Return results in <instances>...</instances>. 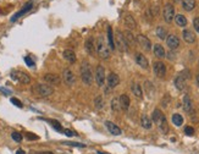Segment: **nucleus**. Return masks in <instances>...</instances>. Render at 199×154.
<instances>
[{"label":"nucleus","instance_id":"f257e3e1","mask_svg":"<svg viewBox=\"0 0 199 154\" xmlns=\"http://www.w3.org/2000/svg\"><path fill=\"white\" fill-rule=\"evenodd\" d=\"M153 121L158 125L159 127V130H160L161 133L166 135L167 131H169V126H167V120L165 118V115L163 114L161 110H159V109H155L153 111Z\"/></svg>","mask_w":199,"mask_h":154},{"label":"nucleus","instance_id":"f03ea898","mask_svg":"<svg viewBox=\"0 0 199 154\" xmlns=\"http://www.w3.org/2000/svg\"><path fill=\"white\" fill-rule=\"evenodd\" d=\"M95 48H97V53H98L99 58L105 59V60H108L110 58V48L107 44V42H105V38L103 36L98 37L97 43H95Z\"/></svg>","mask_w":199,"mask_h":154},{"label":"nucleus","instance_id":"7ed1b4c3","mask_svg":"<svg viewBox=\"0 0 199 154\" xmlns=\"http://www.w3.org/2000/svg\"><path fill=\"white\" fill-rule=\"evenodd\" d=\"M81 78L86 84H92L93 82V72L90 69V65L87 61H83L81 65Z\"/></svg>","mask_w":199,"mask_h":154},{"label":"nucleus","instance_id":"20e7f679","mask_svg":"<svg viewBox=\"0 0 199 154\" xmlns=\"http://www.w3.org/2000/svg\"><path fill=\"white\" fill-rule=\"evenodd\" d=\"M33 92L41 98H47L49 96H51L54 93V89L53 87L48 86V84H43V83H38L33 87Z\"/></svg>","mask_w":199,"mask_h":154},{"label":"nucleus","instance_id":"39448f33","mask_svg":"<svg viewBox=\"0 0 199 154\" xmlns=\"http://www.w3.org/2000/svg\"><path fill=\"white\" fill-rule=\"evenodd\" d=\"M10 76H11V78L14 80V81H17V82H20V83H22V84H28V83H31V77H30V75L26 73V72H23V71L12 70L11 73H10Z\"/></svg>","mask_w":199,"mask_h":154},{"label":"nucleus","instance_id":"423d86ee","mask_svg":"<svg viewBox=\"0 0 199 154\" xmlns=\"http://www.w3.org/2000/svg\"><path fill=\"white\" fill-rule=\"evenodd\" d=\"M115 47H117V49L120 51H127L128 50V44L125 39V36L121 31H116V36H115Z\"/></svg>","mask_w":199,"mask_h":154},{"label":"nucleus","instance_id":"0eeeda50","mask_svg":"<svg viewBox=\"0 0 199 154\" xmlns=\"http://www.w3.org/2000/svg\"><path fill=\"white\" fill-rule=\"evenodd\" d=\"M153 70H154V73L159 77V78H163L166 75V66L163 61H155L153 64Z\"/></svg>","mask_w":199,"mask_h":154},{"label":"nucleus","instance_id":"6e6552de","mask_svg":"<svg viewBox=\"0 0 199 154\" xmlns=\"http://www.w3.org/2000/svg\"><path fill=\"white\" fill-rule=\"evenodd\" d=\"M174 19H175V7H174V5L166 4L165 7H164V20L167 23H170V22H172Z\"/></svg>","mask_w":199,"mask_h":154},{"label":"nucleus","instance_id":"1a4fd4ad","mask_svg":"<svg viewBox=\"0 0 199 154\" xmlns=\"http://www.w3.org/2000/svg\"><path fill=\"white\" fill-rule=\"evenodd\" d=\"M95 81L98 83L99 87H103L104 86V82H105V70L101 65H98L97 69H95Z\"/></svg>","mask_w":199,"mask_h":154},{"label":"nucleus","instance_id":"9d476101","mask_svg":"<svg viewBox=\"0 0 199 154\" xmlns=\"http://www.w3.org/2000/svg\"><path fill=\"white\" fill-rule=\"evenodd\" d=\"M32 7H33V3H32V1L26 3V4H24V6H23V7H22L18 12H16V14L11 17V22H15V21H16V20H18L21 16H23L24 14H27V12H28Z\"/></svg>","mask_w":199,"mask_h":154},{"label":"nucleus","instance_id":"9b49d317","mask_svg":"<svg viewBox=\"0 0 199 154\" xmlns=\"http://www.w3.org/2000/svg\"><path fill=\"white\" fill-rule=\"evenodd\" d=\"M62 78H64V82L67 84V86H72L75 84L76 82V77L75 75L72 73V71L70 69H65L64 72H62Z\"/></svg>","mask_w":199,"mask_h":154},{"label":"nucleus","instance_id":"f8f14e48","mask_svg":"<svg viewBox=\"0 0 199 154\" xmlns=\"http://www.w3.org/2000/svg\"><path fill=\"white\" fill-rule=\"evenodd\" d=\"M137 42H138V44L144 49V50H147V51H149L150 49H152V42L148 39L145 36H143V34H139V36H137Z\"/></svg>","mask_w":199,"mask_h":154},{"label":"nucleus","instance_id":"ddd939ff","mask_svg":"<svg viewBox=\"0 0 199 154\" xmlns=\"http://www.w3.org/2000/svg\"><path fill=\"white\" fill-rule=\"evenodd\" d=\"M166 44L167 47L171 49V50H175L180 47V39L178 37L175 36V34H170L167 38H166Z\"/></svg>","mask_w":199,"mask_h":154},{"label":"nucleus","instance_id":"4468645a","mask_svg":"<svg viewBox=\"0 0 199 154\" xmlns=\"http://www.w3.org/2000/svg\"><path fill=\"white\" fill-rule=\"evenodd\" d=\"M105 126H107V128L109 130V132H110L111 135H114V136H120V135L122 133L121 128L118 127L117 125H115L114 122H111V121H107V122H105Z\"/></svg>","mask_w":199,"mask_h":154},{"label":"nucleus","instance_id":"2eb2a0df","mask_svg":"<svg viewBox=\"0 0 199 154\" xmlns=\"http://www.w3.org/2000/svg\"><path fill=\"white\" fill-rule=\"evenodd\" d=\"M44 81L47 82V83H49V84H59L60 83V78H59V76L58 75H54V73H45L44 75Z\"/></svg>","mask_w":199,"mask_h":154},{"label":"nucleus","instance_id":"dca6fc26","mask_svg":"<svg viewBox=\"0 0 199 154\" xmlns=\"http://www.w3.org/2000/svg\"><path fill=\"white\" fill-rule=\"evenodd\" d=\"M136 62L141 67H143V69H148V67H149L148 59L145 58L142 53H137V54H136Z\"/></svg>","mask_w":199,"mask_h":154},{"label":"nucleus","instance_id":"f3484780","mask_svg":"<svg viewBox=\"0 0 199 154\" xmlns=\"http://www.w3.org/2000/svg\"><path fill=\"white\" fill-rule=\"evenodd\" d=\"M107 82H108V86H109L110 88H115L118 83H120V78H118V76H117L115 72H111V73L108 76Z\"/></svg>","mask_w":199,"mask_h":154},{"label":"nucleus","instance_id":"a211bd4d","mask_svg":"<svg viewBox=\"0 0 199 154\" xmlns=\"http://www.w3.org/2000/svg\"><path fill=\"white\" fill-rule=\"evenodd\" d=\"M118 101H120V108L122 109V110H128V108H129V97L127 96V94H121L120 96V98H118Z\"/></svg>","mask_w":199,"mask_h":154},{"label":"nucleus","instance_id":"6ab92c4d","mask_svg":"<svg viewBox=\"0 0 199 154\" xmlns=\"http://www.w3.org/2000/svg\"><path fill=\"white\" fill-rule=\"evenodd\" d=\"M86 50L88 51V54H89V55H94V53L97 51L94 41H93V38H92V37H89L88 39L86 41Z\"/></svg>","mask_w":199,"mask_h":154},{"label":"nucleus","instance_id":"aec40b11","mask_svg":"<svg viewBox=\"0 0 199 154\" xmlns=\"http://www.w3.org/2000/svg\"><path fill=\"white\" fill-rule=\"evenodd\" d=\"M182 37H183L184 42H187V43H189V44H192V43L195 42V36H194V33H193L192 31H189V30H184L183 33H182Z\"/></svg>","mask_w":199,"mask_h":154},{"label":"nucleus","instance_id":"412c9836","mask_svg":"<svg viewBox=\"0 0 199 154\" xmlns=\"http://www.w3.org/2000/svg\"><path fill=\"white\" fill-rule=\"evenodd\" d=\"M154 54H155V56L159 58V59L165 58L166 53H165L164 47H163L161 44H155V45H154Z\"/></svg>","mask_w":199,"mask_h":154},{"label":"nucleus","instance_id":"4be33fe9","mask_svg":"<svg viewBox=\"0 0 199 154\" xmlns=\"http://www.w3.org/2000/svg\"><path fill=\"white\" fill-rule=\"evenodd\" d=\"M183 109L186 110V113L193 111V104H192V100L188 96H184V98H183Z\"/></svg>","mask_w":199,"mask_h":154},{"label":"nucleus","instance_id":"5701e85b","mask_svg":"<svg viewBox=\"0 0 199 154\" xmlns=\"http://www.w3.org/2000/svg\"><path fill=\"white\" fill-rule=\"evenodd\" d=\"M64 59L65 60H67L69 62H71V64H73L75 61H76V54H75V51H72V50H70V49H67V50H64Z\"/></svg>","mask_w":199,"mask_h":154},{"label":"nucleus","instance_id":"b1692460","mask_svg":"<svg viewBox=\"0 0 199 154\" xmlns=\"http://www.w3.org/2000/svg\"><path fill=\"white\" fill-rule=\"evenodd\" d=\"M175 86L177 89H180V91L186 88V78L183 77V75H180L175 78Z\"/></svg>","mask_w":199,"mask_h":154},{"label":"nucleus","instance_id":"393cba45","mask_svg":"<svg viewBox=\"0 0 199 154\" xmlns=\"http://www.w3.org/2000/svg\"><path fill=\"white\" fill-rule=\"evenodd\" d=\"M125 24H126V27H128L129 30H135L137 27V23H136L135 19L132 17L131 15H127L125 17Z\"/></svg>","mask_w":199,"mask_h":154},{"label":"nucleus","instance_id":"a878e982","mask_svg":"<svg viewBox=\"0 0 199 154\" xmlns=\"http://www.w3.org/2000/svg\"><path fill=\"white\" fill-rule=\"evenodd\" d=\"M182 6L186 11H192L195 7V0H182Z\"/></svg>","mask_w":199,"mask_h":154},{"label":"nucleus","instance_id":"bb28decb","mask_svg":"<svg viewBox=\"0 0 199 154\" xmlns=\"http://www.w3.org/2000/svg\"><path fill=\"white\" fill-rule=\"evenodd\" d=\"M131 89H132V92H133V94L137 97V98H142L143 97V92H142V88H141V86L138 84V83H133L132 84V87H131Z\"/></svg>","mask_w":199,"mask_h":154},{"label":"nucleus","instance_id":"cd10ccee","mask_svg":"<svg viewBox=\"0 0 199 154\" xmlns=\"http://www.w3.org/2000/svg\"><path fill=\"white\" fill-rule=\"evenodd\" d=\"M141 125H142L144 128L149 130V128H152V120L147 116V115H142V118H141Z\"/></svg>","mask_w":199,"mask_h":154},{"label":"nucleus","instance_id":"c85d7f7f","mask_svg":"<svg viewBox=\"0 0 199 154\" xmlns=\"http://www.w3.org/2000/svg\"><path fill=\"white\" fill-rule=\"evenodd\" d=\"M108 42H109V48H110V50H114L116 47H115V42H114V34H112L111 27H108Z\"/></svg>","mask_w":199,"mask_h":154},{"label":"nucleus","instance_id":"c756f323","mask_svg":"<svg viewBox=\"0 0 199 154\" xmlns=\"http://www.w3.org/2000/svg\"><path fill=\"white\" fill-rule=\"evenodd\" d=\"M175 21H176V23L180 26V27H186L187 26V19H186L183 15H176V17H175Z\"/></svg>","mask_w":199,"mask_h":154},{"label":"nucleus","instance_id":"7c9ffc66","mask_svg":"<svg viewBox=\"0 0 199 154\" xmlns=\"http://www.w3.org/2000/svg\"><path fill=\"white\" fill-rule=\"evenodd\" d=\"M172 122H174L175 126H181L183 124V118H182V115L180 114H174L172 115Z\"/></svg>","mask_w":199,"mask_h":154},{"label":"nucleus","instance_id":"2f4dec72","mask_svg":"<svg viewBox=\"0 0 199 154\" xmlns=\"http://www.w3.org/2000/svg\"><path fill=\"white\" fill-rule=\"evenodd\" d=\"M124 36H125V39H126L127 44H135V43H136V39H135L133 34H132L129 31H126V32H124Z\"/></svg>","mask_w":199,"mask_h":154},{"label":"nucleus","instance_id":"473e14b6","mask_svg":"<svg viewBox=\"0 0 199 154\" xmlns=\"http://www.w3.org/2000/svg\"><path fill=\"white\" fill-rule=\"evenodd\" d=\"M47 121H48L49 124H51V126L54 127L56 131H59V132H62V133H64V130H65V128H62V126L60 125V122H59V121H56V120H47Z\"/></svg>","mask_w":199,"mask_h":154},{"label":"nucleus","instance_id":"72a5a7b5","mask_svg":"<svg viewBox=\"0 0 199 154\" xmlns=\"http://www.w3.org/2000/svg\"><path fill=\"white\" fill-rule=\"evenodd\" d=\"M166 34H167V32H166V30L164 28V27H161V26H159V27L156 28V36L160 38V39H165L166 38Z\"/></svg>","mask_w":199,"mask_h":154},{"label":"nucleus","instance_id":"f704fd0d","mask_svg":"<svg viewBox=\"0 0 199 154\" xmlns=\"http://www.w3.org/2000/svg\"><path fill=\"white\" fill-rule=\"evenodd\" d=\"M94 105H95V108H97L98 110L103 109V107H104V99H103L101 96H98V97L94 99Z\"/></svg>","mask_w":199,"mask_h":154},{"label":"nucleus","instance_id":"c9c22d12","mask_svg":"<svg viewBox=\"0 0 199 154\" xmlns=\"http://www.w3.org/2000/svg\"><path fill=\"white\" fill-rule=\"evenodd\" d=\"M111 109L114 110V111H118L121 108H120V101H118V99L117 98H114L112 100H111Z\"/></svg>","mask_w":199,"mask_h":154},{"label":"nucleus","instance_id":"e433bc0d","mask_svg":"<svg viewBox=\"0 0 199 154\" xmlns=\"http://www.w3.org/2000/svg\"><path fill=\"white\" fill-rule=\"evenodd\" d=\"M11 137H12V139H14L15 142H21V141H22V135L20 132H16V131H14L11 133Z\"/></svg>","mask_w":199,"mask_h":154},{"label":"nucleus","instance_id":"4c0bfd02","mask_svg":"<svg viewBox=\"0 0 199 154\" xmlns=\"http://www.w3.org/2000/svg\"><path fill=\"white\" fill-rule=\"evenodd\" d=\"M23 60H24V62H26V65H27L28 67H34V65H36V64H34V61L30 58V56H24L23 58Z\"/></svg>","mask_w":199,"mask_h":154},{"label":"nucleus","instance_id":"58836bf2","mask_svg":"<svg viewBox=\"0 0 199 154\" xmlns=\"http://www.w3.org/2000/svg\"><path fill=\"white\" fill-rule=\"evenodd\" d=\"M10 100H11V103H12V104H14V105H16L17 108H22V107H23V105H22V103H21V101H20L17 98H11Z\"/></svg>","mask_w":199,"mask_h":154},{"label":"nucleus","instance_id":"ea45409f","mask_svg":"<svg viewBox=\"0 0 199 154\" xmlns=\"http://www.w3.org/2000/svg\"><path fill=\"white\" fill-rule=\"evenodd\" d=\"M184 133H186V135H188V136H192V135L194 133V128L191 127V126H187V127L184 128Z\"/></svg>","mask_w":199,"mask_h":154},{"label":"nucleus","instance_id":"a19ab883","mask_svg":"<svg viewBox=\"0 0 199 154\" xmlns=\"http://www.w3.org/2000/svg\"><path fill=\"white\" fill-rule=\"evenodd\" d=\"M193 27H194V30L199 33V17H195V19L193 20Z\"/></svg>","mask_w":199,"mask_h":154},{"label":"nucleus","instance_id":"79ce46f5","mask_svg":"<svg viewBox=\"0 0 199 154\" xmlns=\"http://www.w3.org/2000/svg\"><path fill=\"white\" fill-rule=\"evenodd\" d=\"M26 138L30 139V141H36V139H38V136H36L33 133H27L26 135Z\"/></svg>","mask_w":199,"mask_h":154},{"label":"nucleus","instance_id":"37998d69","mask_svg":"<svg viewBox=\"0 0 199 154\" xmlns=\"http://www.w3.org/2000/svg\"><path fill=\"white\" fill-rule=\"evenodd\" d=\"M64 133H65L66 136H67V137H72V136H76V133H75L73 131H71V130H66V128H65V130H64Z\"/></svg>","mask_w":199,"mask_h":154},{"label":"nucleus","instance_id":"c03bdc74","mask_svg":"<svg viewBox=\"0 0 199 154\" xmlns=\"http://www.w3.org/2000/svg\"><path fill=\"white\" fill-rule=\"evenodd\" d=\"M65 144H69V146H73V147H86V144H82V143H65Z\"/></svg>","mask_w":199,"mask_h":154},{"label":"nucleus","instance_id":"a18cd8bd","mask_svg":"<svg viewBox=\"0 0 199 154\" xmlns=\"http://www.w3.org/2000/svg\"><path fill=\"white\" fill-rule=\"evenodd\" d=\"M0 91H1V92H4L5 94H10L11 92L9 91V89H5V88H1V87H0Z\"/></svg>","mask_w":199,"mask_h":154},{"label":"nucleus","instance_id":"49530a36","mask_svg":"<svg viewBox=\"0 0 199 154\" xmlns=\"http://www.w3.org/2000/svg\"><path fill=\"white\" fill-rule=\"evenodd\" d=\"M167 58H169V60H174V59H175L174 53H169V54H167Z\"/></svg>","mask_w":199,"mask_h":154},{"label":"nucleus","instance_id":"de8ad7c7","mask_svg":"<svg viewBox=\"0 0 199 154\" xmlns=\"http://www.w3.org/2000/svg\"><path fill=\"white\" fill-rule=\"evenodd\" d=\"M16 154H26V153H24V150H23V149H18V150L16 152Z\"/></svg>","mask_w":199,"mask_h":154},{"label":"nucleus","instance_id":"09e8293b","mask_svg":"<svg viewBox=\"0 0 199 154\" xmlns=\"http://www.w3.org/2000/svg\"><path fill=\"white\" fill-rule=\"evenodd\" d=\"M42 154H54V153H51V152H42Z\"/></svg>","mask_w":199,"mask_h":154},{"label":"nucleus","instance_id":"8fccbe9b","mask_svg":"<svg viewBox=\"0 0 199 154\" xmlns=\"http://www.w3.org/2000/svg\"><path fill=\"white\" fill-rule=\"evenodd\" d=\"M197 83H198V86H199V75L197 76Z\"/></svg>","mask_w":199,"mask_h":154},{"label":"nucleus","instance_id":"3c124183","mask_svg":"<svg viewBox=\"0 0 199 154\" xmlns=\"http://www.w3.org/2000/svg\"><path fill=\"white\" fill-rule=\"evenodd\" d=\"M32 154H42V152L41 153H32Z\"/></svg>","mask_w":199,"mask_h":154}]
</instances>
